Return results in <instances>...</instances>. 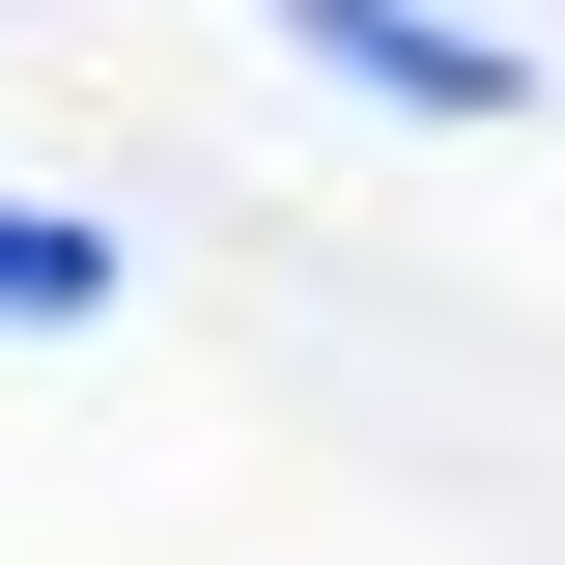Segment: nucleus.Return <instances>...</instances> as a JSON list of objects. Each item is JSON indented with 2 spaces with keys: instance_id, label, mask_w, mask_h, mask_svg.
Wrapping results in <instances>:
<instances>
[{
  "instance_id": "f257e3e1",
  "label": "nucleus",
  "mask_w": 565,
  "mask_h": 565,
  "mask_svg": "<svg viewBox=\"0 0 565 565\" xmlns=\"http://www.w3.org/2000/svg\"><path fill=\"white\" fill-rule=\"evenodd\" d=\"M282 29H311V57H340L367 114H509V85H537L509 29H452V0H282Z\"/></svg>"
},
{
  "instance_id": "f03ea898",
  "label": "nucleus",
  "mask_w": 565,
  "mask_h": 565,
  "mask_svg": "<svg viewBox=\"0 0 565 565\" xmlns=\"http://www.w3.org/2000/svg\"><path fill=\"white\" fill-rule=\"evenodd\" d=\"M0 311H114V226H57V199H0Z\"/></svg>"
}]
</instances>
